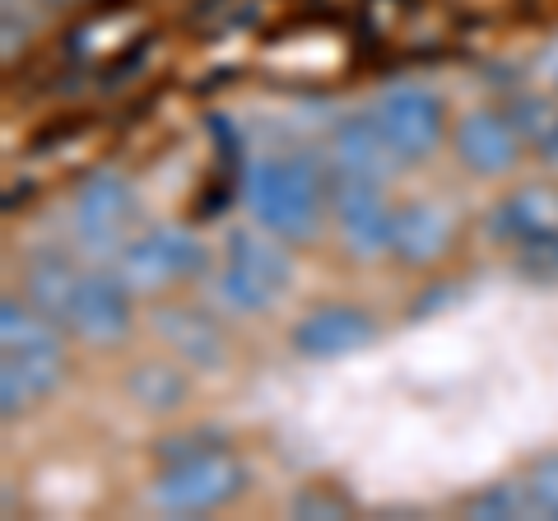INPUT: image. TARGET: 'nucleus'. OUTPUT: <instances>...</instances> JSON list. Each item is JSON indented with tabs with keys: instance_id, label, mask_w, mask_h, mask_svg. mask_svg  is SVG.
Returning <instances> with one entry per match:
<instances>
[{
	"instance_id": "2",
	"label": "nucleus",
	"mask_w": 558,
	"mask_h": 521,
	"mask_svg": "<svg viewBox=\"0 0 558 521\" xmlns=\"http://www.w3.org/2000/svg\"><path fill=\"white\" fill-rule=\"evenodd\" d=\"M205 266H209L205 242L191 229H178V223L140 229V233H131L126 242H121L117 256H112L117 280L131 293H145V299H159V293H168L172 284L201 275Z\"/></svg>"
},
{
	"instance_id": "9",
	"label": "nucleus",
	"mask_w": 558,
	"mask_h": 521,
	"mask_svg": "<svg viewBox=\"0 0 558 521\" xmlns=\"http://www.w3.org/2000/svg\"><path fill=\"white\" fill-rule=\"evenodd\" d=\"M326 168L336 172V178H359V182H391L396 168H405L396 159V149L387 145V135H381L373 108L368 112H349L340 117L336 126L326 135Z\"/></svg>"
},
{
	"instance_id": "11",
	"label": "nucleus",
	"mask_w": 558,
	"mask_h": 521,
	"mask_svg": "<svg viewBox=\"0 0 558 521\" xmlns=\"http://www.w3.org/2000/svg\"><path fill=\"white\" fill-rule=\"evenodd\" d=\"M154 336L168 344V354H178L186 368L196 373H219L229 363V336L219 331V322L205 307L191 303H159L154 307Z\"/></svg>"
},
{
	"instance_id": "3",
	"label": "nucleus",
	"mask_w": 558,
	"mask_h": 521,
	"mask_svg": "<svg viewBox=\"0 0 558 521\" xmlns=\"http://www.w3.org/2000/svg\"><path fill=\"white\" fill-rule=\"evenodd\" d=\"M242 489H247V465H242L233 451L209 447L186 461L163 465L149 498H154V508H163L172 517H201V512L229 508Z\"/></svg>"
},
{
	"instance_id": "20",
	"label": "nucleus",
	"mask_w": 558,
	"mask_h": 521,
	"mask_svg": "<svg viewBox=\"0 0 558 521\" xmlns=\"http://www.w3.org/2000/svg\"><path fill=\"white\" fill-rule=\"evenodd\" d=\"M465 517H480V521H521V517H535L531 512V494H526V480H494L465 502Z\"/></svg>"
},
{
	"instance_id": "16",
	"label": "nucleus",
	"mask_w": 558,
	"mask_h": 521,
	"mask_svg": "<svg viewBox=\"0 0 558 521\" xmlns=\"http://www.w3.org/2000/svg\"><path fill=\"white\" fill-rule=\"evenodd\" d=\"M126 391L140 410L149 414H178L191 396V377H186V363L178 359H145L135 363L131 377H126Z\"/></svg>"
},
{
	"instance_id": "25",
	"label": "nucleus",
	"mask_w": 558,
	"mask_h": 521,
	"mask_svg": "<svg viewBox=\"0 0 558 521\" xmlns=\"http://www.w3.org/2000/svg\"><path fill=\"white\" fill-rule=\"evenodd\" d=\"M535 71H539V80H545L549 89L558 94V38L545 43V51H539V61H535Z\"/></svg>"
},
{
	"instance_id": "15",
	"label": "nucleus",
	"mask_w": 558,
	"mask_h": 521,
	"mask_svg": "<svg viewBox=\"0 0 558 521\" xmlns=\"http://www.w3.org/2000/svg\"><path fill=\"white\" fill-rule=\"evenodd\" d=\"M223 266L242 270L247 280L266 284L270 293H284L293 284V256L284 247V238L266 233L256 223V229H229L223 238Z\"/></svg>"
},
{
	"instance_id": "13",
	"label": "nucleus",
	"mask_w": 558,
	"mask_h": 521,
	"mask_svg": "<svg viewBox=\"0 0 558 521\" xmlns=\"http://www.w3.org/2000/svg\"><path fill=\"white\" fill-rule=\"evenodd\" d=\"M451 247V219L433 201H400L396 205V229H391V256L400 266H438Z\"/></svg>"
},
{
	"instance_id": "8",
	"label": "nucleus",
	"mask_w": 558,
	"mask_h": 521,
	"mask_svg": "<svg viewBox=\"0 0 558 521\" xmlns=\"http://www.w3.org/2000/svg\"><path fill=\"white\" fill-rule=\"evenodd\" d=\"M451 154L475 178H508L526 159V145H521L508 108H475L451 126Z\"/></svg>"
},
{
	"instance_id": "19",
	"label": "nucleus",
	"mask_w": 558,
	"mask_h": 521,
	"mask_svg": "<svg viewBox=\"0 0 558 521\" xmlns=\"http://www.w3.org/2000/svg\"><path fill=\"white\" fill-rule=\"evenodd\" d=\"M61 322H51L38 303L10 299L0 303V354H24V350H61Z\"/></svg>"
},
{
	"instance_id": "23",
	"label": "nucleus",
	"mask_w": 558,
	"mask_h": 521,
	"mask_svg": "<svg viewBox=\"0 0 558 521\" xmlns=\"http://www.w3.org/2000/svg\"><path fill=\"white\" fill-rule=\"evenodd\" d=\"M521 480H526V494H531V512L558 521V451L539 457Z\"/></svg>"
},
{
	"instance_id": "4",
	"label": "nucleus",
	"mask_w": 558,
	"mask_h": 521,
	"mask_svg": "<svg viewBox=\"0 0 558 521\" xmlns=\"http://www.w3.org/2000/svg\"><path fill=\"white\" fill-rule=\"evenodd\" d=\"M373 117L405 168L433 159L447 141V108L424 84H391V89H381L373 102Z\"/></svg>"
},
{
	"instance_id": "22",
	"label": "nucleus",
	"mask_w": 558,
	"mask_h": 521,
	"mask_svg": "<svg viewBox=\"0 0 558 521\" xmlns=\"http://www.w3.org/2000/svg\"><path fill=\"white\" fill-rule=\"evenodd\" d=\"M517 275L526 284H539V289L558 284V233L535 238V242H526V247H517Z\"/></svg>"
},
{
	"instance_id": "7",
	"label": "nucleus",
	"mask_w": 558,
	"mask_h": 521,
	"mask_svg": "<svg viewBox=\"0 0 558 521\" xmlns=\"http://www.w3.org/2000/svg\"><path fill=\"white\" fill-rule=\"evenodd\" d=\"M61 326L65 336L94 344V350H117L135 331V293L117 280V270H84Z\"/></svg>"
},
{
	"instance_id": "24",
	"label": "nucleus",
	"mask_w": 558,
	"mask_h": 521,
	"mask_svg": "<svg viewBox=\"0 0 558 521\" xmlns=\"http://www.w3.org/2000/svg\"><path fill=\"white\" fill-rule=\"evenodd\" d=\"M293 512H299V517H307V512H322V517H344L349 508H344V502H330L326 494H303L299 502H293Z\"/></svg>"
},
{
	"instance_id": "26",
	"label": "nucleus",
	"mask_w": 558,
	"mask_h": 521,
	"mask_svg": "<svg viewBox=\"0 0 558 521\" xmlns=\"http://www.w3.org/2000/svg\"><path fill=\"white\" fill-rule=\"evenodd\" d=\"M24 47V24H14V14H5V57Z\"/></svg>"
},
{
	"instance_id": "17",
	"label": "nucleus",
	"mask_w": 558,
	"mask_h": 521,
	"mask_svg": "<svg viewBox=\"0 0 558 521\" xmlns=\"http://www.w3.org/2000/svg\"><path fill=\"white\" fill-rule=\"evenodd\" d=\"M508 117H512V126H517L531 159L558 168V98L521 89V94L508 98Z\"/></svg>"
},
{
	"instance_id": "10",
	"label": "nucleus",
	"mask_w": 558,
	"mask_h": 521,
	"mask_svg": "<svg viewBox=\"0 0 558 521\" xmlns=\"http://www.w3.org/2000/svg\"><path fill=\"white\" fill-rule=\"evenodd\" d=\"M289 340L303 359H344L377 340V317L354 303H322L293 322Z\"/></svg>"
},
{
	"instance_id": "21",
	"label": "nucleus",
	"mask_w": 558,
	"mask_h": 521,
	"mask_svg": "<svg viewBox=\"0 0 558 521\" xmlns=\"http://www.w3.org/2000/svg\"><path fill=\"white\" fill-rule=\"evenodd\" d=\"M215 299H219V307L238 312V317H260V312H270L279 303V293H270L266 284L247 280V275L233 270V266H219V275H215Z\"/></svg>"
},
{
	"instance_id": "14",
	"label": "nucleus",
	"mask_w": 558,
	"mask_h": 521,
	"mask_svg": "<svg viewBox=\"0 0 558 521\" xmlns=\"http://www.w3.org/2000/svg\"><path fill=\"white\" fill-rule=\"evenodd\" d=\"M65 377V354L61 350H24L0 359V410L5 420L28 414L38 401H47Z\"/></svg>"
},
{
	"instance_id": "5",
	"label": "nucleus",
	"mask_w": 558,
	"mask_h": 521,
	"mask_svg": "<svg viewBox=\"0 0 558 521\" xmlns=\"http://www.w3.org/2000/svg\"><path fill=\"white\" fill-rule=\"evenodd\" d=\"M330 223H336L340 247L354 260L391 256L396 205H391V196H387V186H381V182L336 178V172H330Z\"/></svg>"
},
{
	"instance_id": "6",
	"label": "nucleus",
	"mask_w": 558,
	"mask_h": 521,
	"mask_svg": "<svg viewBox=\"0 0 558 521\" xmlns=\"http://www.w3.org/2000/svg\"><path fill=\"white\" fill-rule=\"evenodd\" d=\"M135 223V191L121 172H89L70 196V229L94 256H117Z\"/></svg>"
},
{
	"instance_id": "18",
	"label": "nucleus",
	"mask_w": 558,
	"mask_h": 521,
	"mask_svg": "<svg viewBox=\"0 0 558 521\" xmlns=\"http://www.w3.org/2000/svg\"><path fill=\"white\" fill-rule=\"evenodd\" d=\"M80 280H84V270H80L70 256H61V252H38V256L28 260V275H24V299L38 303L51 322H61L65 307H70V299H75ZM61 331H65V326H61Z\"/></svg>"
},
{
	"instance_id": "1",
	"label": "nucleus",
	"mask_w": 558,
	"mask_h": 521,
	"mask_svg": "<svg viewBox=\"0 0 558 521\" xmlns=\"http://www.w3.org/2000/svg\"><path fill=\"white\" fill-rule=\"evenodd\" d=\"M242 201L266 233L312 242L330 219V172L312 154H266L242 178Z\"/></svg>"
},
{
	"instance_id": "12",
	"label": "nucleus",
	"mask_w": 558,
	"mask_h": 521,
	"mask_svg": "<svg viewBox=\"0 0 558 521\" xmlns=\"http://www.w3.org/2000/svg\"><path fill=\"white\" fill-rule=\"evenodd\" d=\"M488 238L508 242V247H526L535 238L558 233V186H517L508 191L494 210H488Z\"/></svg>"
}]
</instances>
